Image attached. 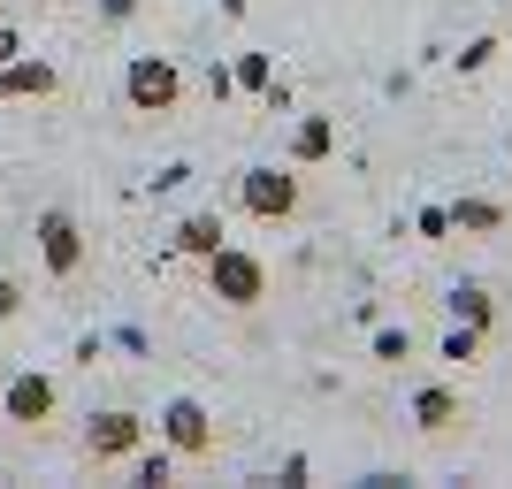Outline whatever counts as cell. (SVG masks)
Listing matches in <instances>:
<instances>
[{
    "label": "cell",
    "mask_w": 512,
    "mask_h": 489,
    "mask_svg": "<svg viewBox=\"0 0 512 489\" xmlns=\"http://www.w3.org/2000/svg\"><path fill=\"white\" fill-rule=\"evenodd\" d=\"M268 77H276V62H268V54H237V62H230V85H237V92H268Z\"/></svg>",
    "instance_id": "17"
},
{
    "label": "cell",
    "mask_w": 512,
    "mask_h": 489,
    "mask_svg": "<svg viewBox=\"0 0 512 489\" xmlns=\"http://www.w3.org/2000/svg\"><path fill=\"white\" fill-rule=\"evenodd\" d=\"M123 100H130V115H176V100H184V69H176L169 54H130Z\"/></svg>",
    "instance_id": "3"
},
{
    "label": "cell",
    "mask_w": 512,
    "mask_h": 489,
    "mask_svg": "<svg viewBox=\"0 0 512 489\" xmlns=\"http://www.w3.org/2000/svg\"><path fill=\"white\" fill-rule=\"evenodd\" d=\"M146 444V413H130V405H107L85 421V467H130Z\"/></svg>",
    "instance_id": "4"
},
{
    "label": "cell",
    "mask_w": 512,
    "mask_h": 489,
    "mask_svg": "<svg viewBox=\"0 0 512 489\" xmlns=\"http://www.w3.org/2000/svg\"><path fill=\"white\" fill-rule=\"evenodd\" d=\"M459 421H467V405H459L451 383H421L413 390V428H421V436H444V428H459Z\"/></svg>",
    "instance_id": "9"
},
{
    "label": "cell",
    "mask_w": 512,
    "mask_h": 489,
    "mask_svg": "<svg viewBox=\"0 0 512 489\" xmlns=\"http://www.w3.org/2000/svg\"><path fill=\"white\" fill-rule=\"evenodd\" d=\"M299 199H306V184H299V169H291V161H283V169L253 161V169L237 176V207L253 214V222H268V230H276V222H291V214H299Z\"/></svg>",
    "instance_id": "2"
},
{
    "label": "cell",
    "mask_w": 512,
    "mask_h": 489,
    "mask_svg": "<svg viewBox=\"0 0 512 489\" xmlns=\"http://www.w3.org/2000/svg\"><path fill=\"white\" fill-rule=\"evenodd\" d=\"M23 54V39H16V23H0V62H16Z\"/></svg>",
    "instance_id": "23"
},
{
    "label": "cell",
    "mask_w": 512,
    "mask_h": 489,
    "mask_svg": "<svg viewBox=\"0 0 512 489\" xmlns=\"http://www.w3.org/2000/svg\"><path fill=\"white\" fill-rule=\"evenodd\" d=\"M329 153H337V123H329V115H299V123H291V169H314Z\"/></svg>",
    "instance_id": "10"
},
{
    "label": "cell",
    "mask_w": 512,
    "mask_h": 489,
    "mask_svg": "<svg viewBox=\"0 0 512 489\" xmlns=\"http://www.w3.org/2000/svg\"><path fill=\"white\" fill-rule=\"evenodd\" d=\"M444 306H451V321H467V329H482V337L497 329V291L490 283H451Z\"/></svg>",
    "instance_id": "11"
},
{
    "label": "cell",
    "mask_w": 512,
    "mask_h": 489,
    "mask_svg": "<svg viewBox=\"0 0 512 489\" xmlns=\"http://www.w3.org/2000/svg\"><path fill=\"white\" fill-rule=\"evenodd\" d=\"M100 16L107 23H130V16H138V0H100Z\"/></svg>",
    "instance_id": "22"
},
{
    "label": "cell",
    "mask_w": 512,
    "mask_h": 489,
    "mask_svg": "<svg viewBox=\"0 0 512 489\" xmlns=\"http://www.w3.org/2000/svg\"><path fill=\"white\" fill-rule=\"evenodd\" d=\"M497 54H505V39H497V31H482V39H467L459 54H451V69H459V77H482Z\"/></svg>",
    "instance_id": "15"
},
{
    "label": "cell",
    "mask_w": 512,
    "mask_h": 489,
    "mask_svg": "<svg viewBox=\"0 0 512 489\" xmlns=\"http://www.w3.org/2000/svg\"><path fill=\"white\" fill-rule=\"evenodd\" d=\"M222 237H230V230H222V214H184L169 245H176V260H207L214 245H222Z\"/></svg>",
    "instance_id": "12"
},
{
    "label": "cell",
    "mask_w": 512,
    "mask_h": 489,
    "mask_svg": "<svg viewBox=\"0 0 512 489\" xmlns=\"http://www.w3.org/2000/svg\"><path fill=\"white\" fill-rule=\"evenodd\" d=\"M436 360H451V367L482 360V329H467V321H451V329H444V344H436Z\"/></svg>",
    "instance_id": "16"
},
{
    "label": "cell",
    "mask_w": 512,
    "mask_h": 489,
    "mask_svg": "<svg viewBox=\"0 0 512 489\" xmlns=\"http://www.w3.org/2000/svg\"><path fill=\"white\" fill-rule=\"evenodd\" d=\"M199 276H207V298H222L230 314H253L260 298H268V260L245 253V245H230V237L199 260Z\"/></svg>",
    "instance_id": "1"
},
{
    "label": "cell",
    "mask_w": 512,
    "mask_h": 489,
    "mask_svg": "<svg viewBox=\"0 0 512 489\" xmlns=\"http://www.w3.org/2000/svg\"><path fill=\"white\" fill-rule=\"evenodd\" d=\"M413 237H428V245L451 237V207H421V214H413Z\"/></svg>",
    "instance_id": "19"
},
{
    "label": "cell",
    "mask_w": 512,
    "mask_h": 489,
    "mask_svg": "<svg viewBox=\"0 0 512 489\" xmlns=\"http://www.w3.org/2000/svg\"><path fill=\"white\" fill-rule=\"evenodd\" d=\"M16 314H23V283L0 276V321H16Z\"/></svg>",
    "instance_id": "20"
},
{
    "label": "cell",
    "mask_w": 512,
    "mask_h": 489,
    "mask_svg": "<svg viewBox=\"0 0 512 489\" xmlns=\"http://www.w3.org/2000/svg\"><path fill=\"white\" fill-rule=\"evenodd\" d=\"M54 405H62L54 375H39V367H8V375H0V413H8L16 428H39V421H54Z\"/></svg>",
    "instance_id": "6"
},
{
    "label": "cell",
    "mask_w": 512,
    "mask_h": 489,
    "mask_svg": "<svg viewBox=\"0 0 512 489\" xmlns=\"http://www.w3.org/2000/svg\"><path fill=\"white\" fill-rule=\"evenodd\" d=\"M31 237H39V260H46V276H54V283H69L77 268H85V230H77V214H69V207H46Z\"/></svg>",
    "instance_id": "7"
},
{
    "label": "cell",
    "mask_w": 512,
    "mask_h": 489,
    "mask_svg": "<svg viewBox=\"0 0 512 489\" xmlns=\"http://www.w3.org/2000/svg\"><path fill=\"white\" fill-rule=\"evenodd\" d=\"M306 474H314V467H306V451H291V459H283V467H276V482H283V489H299Z\"/></svg>",
    "instance_id": "21"
},
{
    "label": "cell",
    "mask_w": 512,
    "mask_h": 489,
    "mask_svg": "<svg viewBox=\"0 0 512 489\" xmlns=\"http://www.w3.org/2000/svg\"><path fill=\"white\" fill-rule=\"evenodd\" d=\"M451 230L459 237H490V230H505V207H497V199H451Z\"/></svg>",
    "instance_id": "13"
},
{
    "label": "cell",
    "mask_w": 512,
    "mask_h": 489,
    "mask_svg": "<svg viewBox=\"0 0 512 489\" xmlns=\"http://www.w3.org/2000/svg\"><path fill=\"white\" fill-rule=\"evenodd\" d=\"M62 85V69L39 62V54H16V62H0V100H54Z\"/></svg>",
    "instance_id": "8"
},
{
    "label": "cell",
    "mask_w": 512,
    "mask_h": 489,
    "mask_svg": "<svg viewBox=\"0 0 512 489\" xmlns=\"http://www.w3.org/2000/svg\"><path fill=\"white\" fill-rule=\"evenodd\" d=\"M130 474L161 489V482H169V474H176V451H169V444H161V451H153V444H138V459H130Z\"/></svg>",
    "instance_id": "18"
},
{
    "label": "cell",
    "mask_w": 512,
    "mask_h": 489,
    "mask_svg": "<svg viewBox=\"0 0 512 489\" xmlns=\"http://www.w3.org/2000/svg\"><path fill=\"white\" fill-rule=\"evenodd\" d=\"M505 153H512V138H505Z\"/></svg>",
    "instance_id": "25"
},
{
    "label": "cell",
    "mask_w": 512,
    "mask_h": 489,
    "mask_svg": "<svg viewBox=\"0 0 512 489\" xmlns=\"http://www.w3.org/2000/svg\"><path fill=\"white\" fill-rule=\"evenodd\" d=\"M367 360L406 367V360H413V329H406V321H398V329H375V337H367Z\"/></svg>",
    "instance_id": "14"
},
{
    "label": "cell",
    "mask_w": 512,
    "mask_h": 489,
    "mask_svg": "<svg viewBox=\"0 0 512 489\" xmlns=\"http://www.w3.org/2000/svg\"><path fill=\"white\" fill-rule=\"evenodd\" d=\"M0 375H8V360H0Z\"/></svg>",
    "instance_id": "24"
},
{
    "label": "cell",
    "mask_w": 512,
    "mask_h": 489,
    "mask_svg": "<svg viewBox=\"0 0 512 489\" xmlns=\"http://www.w3.org/2000/svg\"><path fill=\"white\" fill-rule=\"evenodd\" d=\"M161 444L176 451V467L214 459V413L199 398H169V405H161Z\"/></svg>",
    "instance_id": "5"
}]
</instances>
